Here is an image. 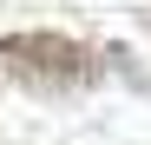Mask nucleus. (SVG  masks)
I'll list each match as a JSON object with an SVG mask.
<instances>
[{
	"label": "nucleus",
	"mask_w": 151,
	"mask_h": 145,
	"mask_svg": "<svg viewBox=\"0 0 151 145\" xmlns=\"http://www.w3.org/2000/svg\"><path fill=\"white\" fill-rule=\"evenodd\" d=\"M99 59L92 46L66 33H0V86H33V92H72L92 86Z\"/></svg>",
	"instance_id": "nucleus-1"
}]
</instances>
